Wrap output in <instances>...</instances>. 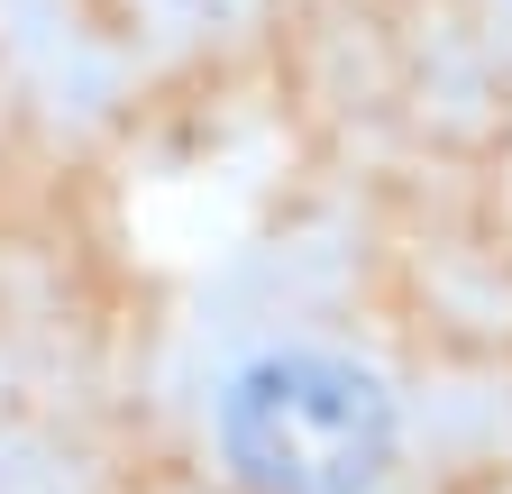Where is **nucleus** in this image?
<instances>
[{"label": "nucleus", "mask_w": 512, "mask_h": 494, "mask_svg": "<svg viewBox=\"0 0 512 494\" xmlns=\"http://www.w3.org/2000/svg\"><path fill=\"white\" fill-rule=\"evenodd\" d=\"M220 449L256 494H375L394 403L348 357H256L220 394Z\"/></svg>", "instance_id": "obj_1"}]
</instances>
